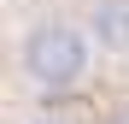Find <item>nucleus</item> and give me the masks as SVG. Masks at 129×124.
Instances as JSON below:
<instances>
[{
  "instance_id": "nucleus-1",
  "label": "nucleus",
  "mask_w": 129,
  "mask_h": 124,
  "mask_svg": "<svg viewBox=\"0 0 129 124\" xmlns=\"http://www.w3.org/2000/svg\"><path fill=\"white\" fill-rule=\"evenodd\" d=\"M88 71V36L64 18H41L24 36V77L35 89H71Z\"/></svg>"
},
{
  "instance_id": "nucleus-2",
  "label": "nucleus",
  "mask_w": 129,
  "mask_h": 124,
  "mask_svg": "<svg viewBox=\"0 0 129 124\" xmlns=\"http://www.w3.org/2000/svg\"><path fill=\"white\" fill-rule=\"evenodd\" d=\"M88 36L106 53L129 59V0H88Z\"/></svg>"
}]
</instances>
